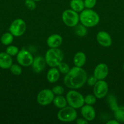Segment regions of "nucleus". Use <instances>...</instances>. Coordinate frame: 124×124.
<instances>
[{
	"label": "nucleus",
	"instance_id": "obj_1",
	"mask_svg": "<svg viewBox=\"0 0 124 124\" xmlns=\"http://www.w3.org/2000/svg\"><path fill=\"white\" fill-rule=\"evenodd\" d=\"M86 71L82 67H73L64 78V84L71 89H79L82 87L87 81Z\"/></svg>",
	"mask_w": 124,
	"mask_h": 124
},
{
	"label": "nucleus",
	"instance_id": "obj_2",
	"mask_svg": "<svg viewBox=\"0 0 124 124\" xmlns=\"http://www.w3.org/2000/svg\"><path fill=\"white\" fill-rule=\"evenodd\" d=\"M79 19L81 24L86 27H93L98 24L100 17L96 11L90 8H86L81 12Z\"/></svg>",
	"mask_w": 124,
	"mask_h": 124
},
{
	"label": "nucleus",
	"instance_id": "obj_3",
	"mask_svg": "<svg viewBox=\"0 0 124 124\" xmlns=\"http://www.w3.org/2000/svg\"><path fill=\"white\" fill-rule=\"evenodd\" d=\"M63 53L58 48H50L45 54L46 64L51 67H57L63 61Z\"/></svg>",
	"mask_w": 124,
	"mask_h": 124
},
{
	"label": "nucleus",
	"instance_id": "obj_4",
	"mask_svg": "<svg viewBox=\"0 0 124 124\" xmlns=\"http://www.w3.org/2000/svg\"><path fill=\"white\" fill-rule=\"evenodd\" d=\"M66 98L68 105L75 109L80 108L85 104L83 96L75 90L69 91Z\"/></svg>",
	"mask_w": 124,
	"mask_h": 124
},
{
	"label": "nucleus",
	"instance_id": "obj_5",
	"mask_svg": "<svg viewBox=\"0 0 124 124\" xmlns=\"http://www.w3.org/2000/svg\"><path fill=\"white\" fill-rule=\"evenodd\" d=\"M57 117L62 122H71L77 119V113L75 109L72 107L66 106L58 111Z\"/></svg>",
	"mask_w": 124,
	"mask_h": 124
},
{
	"label": "nucleus",
	"instance_id": "obj_6",
	"mask_svg": "<svg viewBox=\"0 0 124 124\" xmlns=\"http://www.w3.org/2000/svg\"><path fill=\"white\" fill-rule=\"evenodd\" d=\"M62 20L64 24L69 27L76 26L80 21L77 12L72 9H67L62 13Z\"/></svg>",
	"mask_w": 124,
	"mask_h": 124
},
{
	"label": "nucleus",
	"instance_id": "obj_7",
	"mask_svg": "<svg viewBox=\"0 0 124 124\" xmlns=\"http://www.w3.org/2000/svg\"><path fill=\"white\" fill-rule=\"evenodd\" d=\"M26 30V24L23 19H16L11 23L9 31L16 37H19L24 34Z\"/></svg>",
	"mask_w": 124,
	"mask_h": 124
},
{
	"label": "nucleus",
	"instance_id": "obj_8",
	"mask_svg": "<svg viewBox=\"0 0 124 124\" xmlns=\"http://www.w3.org/2000/svg\"><path fill=\"white\" fill-rule=\"evenodd\" d=\"M55 94L52 90L46 88L40 91L36 97L38 103L42 106H46L49 105L53 102Z\"/></svg>",
	"mask_w": 124,
	"mask_h": 124
},
{
	"label": "nucleus",
	"instance_id": "obj_9",
	"mask_svg": "<svg viewBox=\"0 0 124 124\" xmlns=\"http://www.w3.org/2000/svg\"><path fill=\"white\" fill-rule=\"evenodd\" d=\"M34 58L32 54L26 50L19 51L17 54V61L18 64L23 67H29L32 65Z\"/></svg>",
	"mask_w": 124,
	"mask_h": 124
},
{
	"label": "nucleus",
	"instance_id": "obj_10",
	"mask_svg": "<svg viewBox=\"0 0 124 124\" xmlns=\"http://www.w3.org/2000/svg\"><path fill=\"white\" fill-rule=\"evenodd\" d=\"M108 92V85L103 80H98L94 85V94L98 99H102L107 95Z\"/></svg>",
	"mask_w": 124,
	"mask_h": 124
},
{
	"label": "nucleus",
	"instance_id": "obj_11",
	"mask_svg": "<svg viewBox=\"0 0 124 124\" xmlns=\"http://www.w3.org/2000/svg\"><path fill=\"white\" fill-rule=\"evenodd\" d=\"M109 73L108 65L104 63L98 64L94 70L93 76L97 80H104L107 77Z\"/></svg>",
	"mask_w": 124,
	"mask_h": 124
},
{
	"label": "nucleus",
	"instance_id": "obj_12",
	"mask_svg": "<svg viewBox=\"0 0 124 124\" xmlns=\"http://www.w3.org/2000/svg\"><path fill=\"white\" fill-rule=\"evenodd\" d=\"M96 39L100 46L105 47H108L111 46L112 38L110 35L105 31H100L97 33Z\"/></svg>",
	"mask_w": 124,
	"mask_h": 124
},
{
	"label": "nucleus",
	"instance_id": "obj_13",
	"mask_svg": "<svg viewBox=\"0 0 124 124\" xmlns=\"http://www.w3.org/2000/svg\"><path fill=\"white\" fill-rule=\"evenodd\" d=\"M80 111L83 117L88 122L92 121L96 117V110L91 105H83L81 107Z\"/></svg>",
	"mask_w": 124,
	"mask_h": 124
},
{
	"label": "nucleus",
	"instance_id": "obj_14",
	"mask_svg": "<svg viewBox=\"0 0 124 124\" xmlns=\"http://www.w3.org/2000/svg\"><path fill=\"white\" fill-rule=\"evenodd\" d=\"M46 64V62L45 58L41 56H38L34 59L32 67L34 72L39 73L44 69Z\"/></svg>",
	"mask_w": 124,
	"mask_h": 124
},
{
	"label": "nucleus",
	"instance_id": "obj_15",
	"mask_svg": "<svg viewBox=\"0 0 124 124\" xmlns=\"http://www.w3.org/2000/svg\"><path fill=\"white\" fill-rule=\"evenodd\" d=\"M46 42L50 48H58L63 43V38L58 34H53L49 36Z\"/></svg>",
	"mask_w": 124,
	"mask_h": 124
},
{
	"label": "nucleus",
	"instance_id": "obj_16",
	"mask_svg": "<svg viewBox=\"0 0 124 124\" xmlns=\"http://www.w3.org/2000/svg\"><path fill=\"white\" fill-rule=\"evenodd\" d=\"M13 64V60L11 56L6 52L0 53V68L2 69H8Z\"/></svg>",
	"mask_w": 124,
	"mask_h": 124
},
{
	"label": "nucleus",
	"instance_id": "obj_17",
	"mask_svg": "<svg viewBox=\"0 0 124 124\" xmlns=\"http://www.w3.org/2000/svg\"><path fill=\"white\" fill-rule=\"evenodd\" d=\"M60 71L56 67H51L47 73V79L50 83L57 82L60 78Z\"/></svg>",
	"mask_w": 124,
	"mask_h": 124
},
{
	"label": "nucleus",
	"instance_id": "obj_18",
	"mask_svg": "<svg viewBox=\"0 0 124 124\" xmlns=\"http://www.w3.org/2000/svg\"><path fill=\"white\" fill-rule=\"evenodd\" d=\"M86 61V54L82 52H79L74 57V64L75 66L82 67Z\"/></svg>",
	"mask_w": 124,
	"mask_h": 124
},
{
	"label": "nucleus",
	"instance_id": "obj_19",
	"mask_svg": "<svg viewBox=\"0 0 124 124\" xmlns=\"http://www.w3.org/2000/svg\"><path fill=\"white\" fill-rule=\"evenodd\" d=\"M70 7L72 10L77 12H81L85 8L83 0H71Z\"/></svg>",
	"mask_w": 124,
	"mask_h": 124
},
{
	"label": "nucleus",
	"instance_id": "obj_20",
	"mask_svg": "<svg viewBox=\"0 0 124 124\" xmlns=\"http://www.w3.org/2000/svg\"><path fill=\"white\" fill-rule=\"evenodd\" d=\"M53 103L56 107L60 109L67 106V104H68L66 98H65L62 95H57L55 96L53 98Z\"/></svg>",
	"mask_w": 124,
	"mask_h": 124
},
{
	"label": "nucleus",
	"instance_id": "obj_21",
	"mask_svg": "<svg viewBox=\"0 0 124 124\" xmlns=\"http://www.w3.org/2000/svg\"><path fill=\"white\" fill-rule=\"evenodd\" d=\"M107 102H108V105H109V108L113 112H114L119 107L118 105L117 102L116 98L113 94H109L108 95V96H107Z\"/></svg>",
	"mask_w": 124,
	"mask_h": 124
},
{
	"label": "nucleus",
	"instance_id": "obj_22",
	"mask_svg": "<svg viewBox=\"0 0 124 124\" xmlns=\"http://www.w3.org/2000/svg\"><path fill=\"white\" fill-rule=\"evenodd\" d=\"M13 35L10 32H6L1 36V42L5 46H9L13 41Z\"/></svg>",
	"mask_w": 124,
	"mask_h": 124
},
{
	"label": "nucleus",
	"instance_id": "obj_23",
	"mask_svg": "<svg viewBox=\"0 0 124 124\" xmlns=\"http://www.w3.org/2000/svg\"><path fill=\"white\" fill-rule=\"evenodd\" d=\"M114 116L120 123H124V106H119L114 112Z\"/></svg>",
	"mask_w": 124,
	"mask_h": 124
},
{
	"label": "nucleus",
	"instance_id": "obj_24",
	"mask_svg": "<svg viewBox=\"0 0 124 124\" xmlns=\"http://www.w3.org/2000/svg\"><path fill=\"white\" fill-rule=\"evenodd\" d=\"M74 32L77 36L83 37V36H85L87 34V29H86V27L82 25V24L77 25L76 26H75Z\"/></svg>",
	"mask_w": 124,
	"mask_h": 124
},
{
	"label": "nucleus",
	"instance_id": "obj_25",
	"mask_svg": "<svg viewBox=\"0 0 124 124\" xmlns=\"http://www.w3.org/2000/svg\"><path fill=\"white\" fill-rule=\"evenodd\" d=\"M10 71L13 75L15 76H19L22 73V68L18 64H12L10 67L9 68Z\"/></svg>",
	"mask_w": 124,
	"mask_h": 124
},
{
	"label": "nucleus",
	"instance_id": "obj_26",
	"mask_svg": "<svg viewBox=\"0 0 124 124\" xmlns=\"http://www.w3.org/2000/svg\"><path fill=\"white\" fill-rule=\"evenodd\" d=\"M19 51V48L15 46H9L6 50V53L11 56H17Z\"/></svg>",
	"mask_w": 124,
	"mask_h": 124
},
{
	"label": "nucleus",
	"instance_id": "obj_27",
	"mask_svg": "<svg viewBox=\"0 0 124 124\" xmlns=\"http://www.w3.org/2000/svg\"><path fill=\"white\" fill-rule=\"evenodd\" d=\"M84 101H85V104L87 105H92L97 101V98L94 94H88L84 98Z\"/></svg>",
	"mask_w": 124,
	"mask_h": 124
},
{
	"label": "nucleus",
	"instance_id": "obj_28",
	"mask_svg": "<svg viewBox=\"0 0 124 124\" xmlns=\"http://www.w3.org/2000/svg\"><path fill=\"white\" fill-rule=\"evenodd\" d=\"M58 68L60 72H61L63 74H66L67 73H68V71H69L71 69L69 65H68L67 63L63 61L58 65Z\"/></svg>",
	"mask_w": 124,
	"mask_h": 124
},
{
	"label": "nucleus",
	"instance_id": "obj_29",
	"mask_svg": "<svg viewBox=\"0 0 124 124\" xmlns=\"http://www.w3.org/2000/svg\"><path fill=\"white\" fill-rule=\"evenodd\" d=\"M52 92L55 95H62L64 92V89L63 87L61 85H56L53 87L52 89Z\"/></svg>",
	"mask_w": 124,
	"mask_h": 124
},
{
	"label": "nucleus",
	"instance_id": "obj_30",
	"mask_svg": "<svg viewBox=\"0 0 124 124\" xmlns=\"http://www.w3.org/2000/svg\"><path fill=\"white\" fill-rule=\"evenodd\" d=\"M24 3H25L26 7L28 9L33 10H35V8H36V2H35V1H34V0H25Z\"/></svg>",
	"mask_w": 124,
	"mask_h": 124
},
{
	"label": "nucleus",
	"instance_id": "obj_31",
	"mask_svg": "<svg viewBox=\"0 0 124 124\" xmlns=\"http://www.w3.org/2000/svg\"><path fill=\"white\" fill-rule=\"evenodd\" d=\"M97 3V0H84L85 7L86 8L92 9L95 7Z\"/></svg>",
	"mask_w": 124,
	"mask_h": 124
},
{
	"label": "nucleus",
	"instance_id": "obj_32",
	"mask_svg": "<svg viewBox=\"0 0 124 124\" xmlns=\"http://www.w3.org/2000/svg\"><path fill=\"white\" fill-rule=\"evenodd\" d=\"M97 81H98V80H97L94 76H92L89 78L88 79H87L86 82H87L88 85L89 86H90V87H92V86H93L94 87V85L96 84Z\"/></svg>",
	"mask_w": 124,
	"mask_h": 124
},
{
	"label": "nucleus",
	"instance_id": "obj_33",
	"mask_svg": "<svg viewBox=\"0 0 124 124\" xmlns=\"http://www.w3.org/2000/svg\"><path fill=\"white\" fill-rule=\"evenodd\" d=\"M76 123L78 124H88L89 123V122L84 118H80L77 120Z\"/></svg>",
	"mask_w": 124,
	"mask_h": 124
},
{
	"label": "nucleus",
	"instance_id": "obj_34",
	"mask_svg": "<svg viewBox=\"0 0 124 124\" xmlns=\"http://www.w3.org/2000/svg\"><path fill=\"white\" fill-rule=\"evenodd\" d=\"M107 124H119L120 122H118L116 119H111L106 122Z\"/></svg>",
	"mask_w": 124,
	"mask_h": 124
},
{
	"label": "nucleus",
	"instance_id": "obj_35",
	"mask_svg": "<svg viewBox=\"0 0 124 124\" xmlns=\"http://www.w3.org/2000/svg\"><path fill=\"white\" fill-rule=\"evenodd\" d=\"M34 1H35V2H38V1H41V0H34Z\"/></svg>",
	"mask_w": 124,
	"mask_h": 124
},
{
	"label": "nucleus",
	"instance_id": "obj_36",
	"mask_svg": "<svg viewBox=\"0 0 124 124\" xmlns=\"http://www.w3.org/2000/svg\"><path fill=\"white\" fill-rule=\"evenodd\" d=\"M123 69L124 70V65H123Z\"/></svg>",
	"mask_w": 124,
	"mask_h": 124
}]
</instances>
